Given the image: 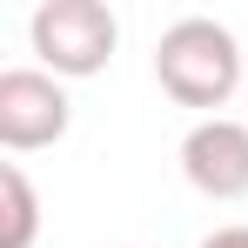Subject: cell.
Segmentation results:
<instances>
[{
	"label": "cell",
	"mask_w": 248,
	"mask_h": 248,
	"mask_svg": "<svg viewBox=\"0 0 248 248\" xmlns=\"http://www.w3.org/2000/svg\"><path fill=\"white\" fill-rule=\"evenodd\" d=\"M181 174L208 202H242L248 195V121L202 114V121L181 134Z\"/></svg>",
	"instance_id": "4"
},
{
	"label": "cell",
	"mask_w": 248,
	"mask_h": 248,
	"mask_svg": "<svg viewBox=\"0 0 248 248\" xmlns=\"http://www.w3.org/2000/svg\"><path fill=\"white\" fill-rule=\"evenodd\" d=\"M41 235V202L20 161H0V248H34Z\"/></svg>",
	"instance_id": "5"
},
{
	"label": "cell",
	"mask_w": 248,
	"mask_h": 248,
	"mask_svg": "<svg viewBox=\"0 0 248 248\" xmlns=\"http://www.w3.org/2000/svg\"><path fill=\"white\" fill-rule=\"evenodd\" d=\"M67 121H74V101L47 67H7L0 74V148L7 155L54 148L67 134Z\"/></svg>",
	"instance_id": "3"
},
{
	"label": "cell",
	"mask_w": 248,
	"mask_h": 248,
	"mask_svg": "<svg viewBox=\"0 0 248 248\" xmlns=\"http://www.w3.org/2000/svg\"><path fill=\"white\" fill-rule=\"evenodd\" d=\"M155 81L174 108H228L242 87V41L208 14H181L155 41Z\"/></svg>",
	"instance_id": "1"
},
{
	"label": "cell",
	"mask_w": 248,
	"mask_h": 248,
	"mask_svg": "<svg viewBox=\"0 0 248 248\" xmlns=\"http://www.w3.org/2000/svg\"><path fill=\"white\" fill-rule=\"evenodd\" d=\"M202 248H248V228H215Z\"/></svg>",
	"instance_id": "6"
},
{
	"label": "cell",
	"mask_w": 248,
	"mask_h": 248,
	"mask_svg": "<svg viewBox=\"0 0 248 248\" xmlns=\"http://www.w3.org/2000/svg\"><path fill=\"white\" fill-rule=\"evenodd\" d=\"M27 41H34V54L54 81H87L114 61L121 20L101 0H41L34 20H27Z\"/></svg>",
	"instance_id": "2"
}]
</instances>
